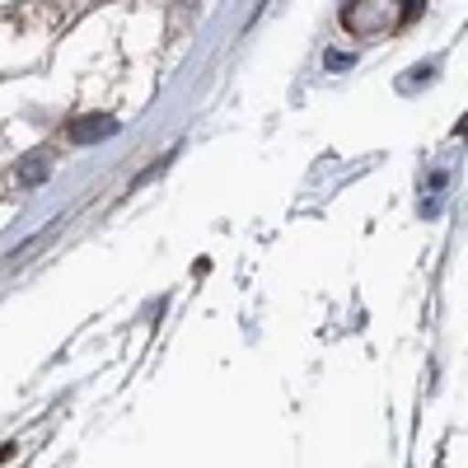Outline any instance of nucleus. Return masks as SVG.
Returning a JSON list of instances; mask_svg holds the SVG:
<instances>
[{"label": "nucleus", "mask_w": 468, "mask_h": 468, "mask_svg": "<svg viewBox=\"0 0 468 468\" xmlns=\"http://www.w3.org/2000/svg\"><path fill=\"white\" fill-rule=\"evenodd\" d=\"M117 132V122L112 117H103V112H94V117H80V122H70V141L75 145H94V141H103V136H112Z\"/></svg>", "instance_id": "f257e3e1"}]
</instances>
